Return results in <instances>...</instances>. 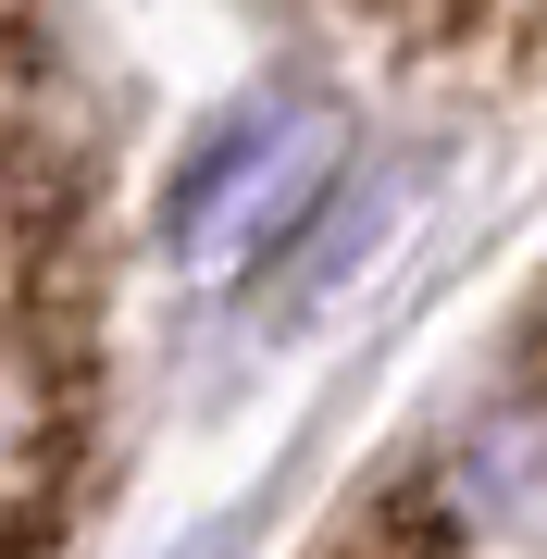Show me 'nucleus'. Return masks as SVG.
I'll return each instance as SVG.
<instances>
[{"instance_id": "1", "label": "nucleus", "mask_w": 547, "mask_h": 559, "mask_svg": "<svg viewBox=\"0 0 547 559\" xmlns=\"http://www.w3.org/2000/svg\"><path fill=\"white\" fill-rule=\"evenodd\" d=\"M100 385H112L100 162L25 62V75H0V559L75 547Z\"/></svg>"}, {"instance_id": "2", "label": "nucleus", "mask_w": 547, "mask_h": 559, "mask_svg": "<svg viewBox=\"0 0 547 559\" xmlns=\"http://www.w3.org/2000/svg\"><path fill=\"white\" fill-rule=\"evenodd\" d=\"M324 162H336L324 100H249V112L212 138V162L175 187V249H187V274H237V261H262L286 224H299V200L324 187Z\"/></svg>"}, {"instance_id": "3", "label": "nucleus", "mask_w": 547, "mask_h": 559, "mask_svg": "<svg viewBox=\"0 0 547 559\" xmlns=\"http://www.w3.org/2000/svg\"><path fill=\"white\" fill-rule=\"evenodd\" d=\"M385 62L473 87H547V0H336Z\"/></svg>"}, {"instance_id": "4", "label": "nucleus", "mask_w": 547, "mask_h": 559, "mask_svg": "<svg viewBox=\"0 0 547 559\" xmlns=\"http://www.w3.org/2000/svg\"><path fill=\"white\" fill-rule=\"evenodd\" d=\"M336 559H473V535H461L436 498H411V485H399V498H373V510L336 535Z\"/></svg>"}, {"instance_id": "5", "label": "nucleus", "mask_w": 547, "mask_h": 559, "mask_svg": "<svg viewBox=\"0 0 547 559\" xmlns=\"http://www.w3.org/2000/svg\"><path fill=\"white\" fill-rule=\"evenodd\" d=\"M38 50H50V0H0V75H25Z\"/></svg>"}]
</instances>
